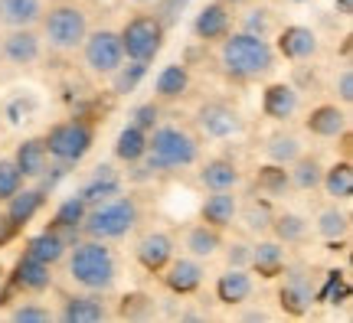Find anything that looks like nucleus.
Returning a JSON list of instances; mask_svg holds the SVG:
<instances>
[{"mask_svg":"<svg viewBox=\"0 0 353 323\" xmlns=\"http://www.w3.org/2000/svg\"><path fill=\"white\" fill-rule=\"evenodd\" d=\"M268 229H275V238L281 245H298L307 238V219L298 216V212H281V216H272V225Z\"/></svg>","mask_w":353,"mask_h":323,"instance_id":"obj_33","label":"nucleus"},{"mask_svg":"<svg viewBox=\"0 0 353 323\" xmlns=\"http://www.w3.org/2000/svg\"><path fill=\"white\" fill-rule=\"evenodd\" d=\"M13 284L20 287V291H26V294L46 291V287L52 284V264L30 258V255L23 251V258L17 261V268H13Z\"/></svg>","mask_w":353,"mask_h":323,"instance_id":"obj_19","label":"nucleus"},{"mask_svg":"<svg viewBox=\"0 0 353 323\" xmlns=\"http://www.w3.org/2000/svg\"><path fill=\"white\" fill-rule=\"evenodd\" d=\"M121 193V180H118V174H114L112 167H99V174L88 180L85 187H82V202L85 206H95V202H105V199H112Z\"/></svg>","mask_w":353,"mask_h":323,"instance_id":"obj_30","label":"nucleus"},{"mask_svg":"<svg viewBox=\"0 0 353 323\" xmlns=\"http://www.w3.org/2000/svg\"><path fill=\"white\" fill-rule=\"evenodd\" d=\"M65 255H69V278L82 291L105 294V291L114 287V281H118V258L108 249V242L82 238V242H72V251H65Z\"/></svg>","mask_w":353,"mask_h":323,"instance_id":"obj_2","label":"nucleus"},{"mask_svg":"<svg viewBox=\"0 0 353 323\" xmlns=\"http://www.w3.org/2000/svg\"><path fill=\"white\" fill-rule=\"evenodd\" d=\"M141 219V209L138 202L131 196H112L105 199V202H95V206H88L85 219H82V236L85 238H99V242H118V238H125Z\"/></svg>","mask_w":353,"mask_h":323,"instance_id":"obj_4","label":"nucleus"},{"mask_svg":"<svg viewBox=\"0 0 353 323\" xmlns=\"http://www.w3.org/2000/svg\"><path fill=\"white\" fill-rule=\"evenodd\" d=\"M321 187L327 189L330 199H337V202H347V199L353 196V167L347 160L334 163V167H327L324 170V176H321Z\"/></svg>","mask_w":353,"mask_h":323,"instance_id":"obj_32","label":"nucleus"},{"mask_svg":"<svg viewBox=\"0 0 353 323\" xmlns=\"http://www.w3.org/2000/svg\"><path fill=\"white\" fill-rule=\"evenodd\" d=\"M190 88V72L187 65H164L161 75H157V82H154V92H157V98H180L183 92Z\"/></svg>","mask_w":353,"mask_h":323,"instance_id":"obj_34","label":"nucleus"},{"mask_svg":"<svg viewBox=\"0 0 353 323\" xmlns=\"http://www.w3.org/2000/svg\"><path fill=\"white\" fill-rule=\"evenodd\" d=\"M118 37H121V46H125V59H138V63L151 65L157 59V52L164 50L167 26L154 13H138L118 30Z\"/></svg>","mask_w":353,"mask_h":323,"instance_id":"obj_6","label":"nucleus"},{"mask_svg":"<svg viewBox=\"0 0 353 323\" xmlns=\"http://www.w3.org/2000/svg\"><path fill=\"white\" fill-rule=\"evenodd\" d=\"M13 163L23 176H43L50 170V150H46V140L43 137H30L23 140L17 154H13Z\"/></svg>","mask_w":353,"mask_h":323,"instance_id":"obj_22","label":"nucleus"},{"mask_svg":"<svg viewBox=\"0 0 353 323\" xmlns=\"http://www.w3.org/2000/svg\"><path fill=\"white\" fill-rule=\"evenodd\" d=\"M23 180H26V176L17 170L13 157H10V160H0V202H7L17 189L23 187Z\"/></svg>","mask_w":353,"mask_h":323,"instance_id":"obj_41","label":"nucleus"},{"mask_svg":"<svg viewBox=\"0 0 353 323\" xmlns=\"http://www.w3.org/2000/svg\"><path fill=\"white\" fill-rule=\"evenodd\" d=\"M88 206L82 202V196H72L65 199L63 206L56 209V219H52V229L59 232V236L72 245V242H79V229H82V219H85Z\"/></svg>","mask_w":353,"mask_h":323,"instance_id":"obj_28","label":"nucleus"},{"mask_svg":"<svg viewBox=\"0 0 353 323\" xmlns=\"http://www.w3.org/2000/svg\"><path fill=\"white\" fill-rule=\"evenodd\" d=\"M43 202H46V193L43 189H17L10 199H7V222L13 225V229H23L26 222H33L37 219V212L43 209Z\"/></svg>","mask_w":353,"mask_h":323,"instance_id":"obj_21","label":"nucleus"},{"mask_svg":"<svg viewBox=\"0 0 353 323\" xmlns=\"http://www.w3.org/2000/svg\"><path fill=\"white\" fill-rule=\"evenodd\" d=\"M200 216H203V222L216 225V229L232 225L236 216H239V196H236V189H210Z\"/></svg>","mask_w":353,"mask_h":323,"instance_id":"obj_16","label":"nucleus"},{"mask_svg":"<svg viewBox=\"0 0 353 323\" xmlns=\"http://www.w3.org/2000/svg\"><path fill=\"white\" fill-rule=\"evenodd\" d=\"M239 167H236V160H229V157H213V160L203 163L200 170V183L206 189H236L239 187Z\"/></svg>","mask_w":353,"mask_h":323,"instance_id":"obj_24","label":"nucleus"},{"mask_svg":"<svg viewBox=\"0 0 353 323\" xmlns=\"http://www.w3.org/2000/svg\"><path fill=\"white\" fill-rule=\"evenodd\" d=\"M157 121H161V108L157 105H141V108H134V114H131V125L141 127V131H148L151 134L154 127H157Z\"/></svg>","mask_w":353,"mask_h":323,"instance_id":"obj_44","label":"nucleus"},{"mask_svg":"<svg viewBox=\"0 0 353 323\" xmlns=\"http://www.w3.org/2000/svg\"><path fill=\"white\" fill-rule=\"evenodd\" d=\"M148 75V63H138V59H125L112 72V85L118 95H131L134 88L141 85V79Z\"/></svg>","mask_w":353,"mask_h":323,"instance_id":"obj_37","label":"nucleus"},{"mask_svg":"<svg viewBox=\"0 0 353 323\" xmlns=\"http://www.w3.org/2000/svg\"><path fill=\"white\" fill-rule=\"evenodd\" d=\"M43 43H50L56 52H76L88 37V13L79 3H56L50 10H43Z\"/></svg>","mask_w":353,"mask_h":323,"instance_id":"obj_5","label":"nucleus"},{"mask_svg":"<svg viewBox=\"0 0 353 323\" xmlns=\"http://www.w3.org/2000/svg\"><path fill=\"white\" fill-rule=\"evenodd\" d=\"M65 251H69V242L56 229H46V232H39L26 242V255L37 261H46V264H59L65 258Z\"/></svg>","mask_w":353,"mask_h":323,"instance_id":"obj_27","label":"nucleus"},{"mask_svg":"<svg viewBox=\"0 0 353 323\" xmlns=\"http://www.w3.org/2000/svg\"><path fill=\"white\" fill-rule=\"evenodd\" d=\"M337 95H341L343 105L353 101V69H343L341 79H337Z\"/></svg>","mask_w":353,"mask_h":323,"instance_id":"obj_48","label":"nucleus"},{"mask_svg":"<svg viewBox=\"0 0 353 323\" xmlns=\"http://www.w3.org/2000/svg\"><path fill=\"white\" fill-rule=\"evenodd\" d=\"M43 0H0V23L7 30L17 26H37L43 20Z\"/></svg>","mask_w":353,"mask_h":323,"instance_id":"obj_23","label":"nucleus"},{"mask_svg":"<svg viewBox=\"0 0 353 323\" xmlns=\"http://www.w3.org/2000/svg\"><path fill=\"white\" fill-rule=\"evenodd\" d=\"M255 291V281L249 268H229L226 274H219V281H216V298L229 304V307H236V304H245V300L252 298Z\"/></svg>","mask_w":353,"mask_h":323,"instance_id":"obj_20","label":"nucleus"},{"mask_svg":"<svg viewBox=\"0 0 353 323\" xmlns=\"http://www.w3.org/2000/svg\"><path fill=\"white\" fill-rule=\"evenodd\" d=\"M226 261H229V268H249V261H252V245L232 242L226 251Z\"/></svg>","mask_w":353,"mask_h":323,"instance_id":"obj_46","label":"nucleus"},{"mask_svg":"<svg viewBox=\"0 0 353 323\" xmlns=\"http://www.w3.org/2000/svg\"><path fill=\"white\" fill-rule=\"evenodd\" d=\"M249 268L259 271L262 278H278L281 268H285V245L278 238H265L259 245H252V261Z\"/></svg>","mask_w":353,"mask_h":323,"instance_id":"obj_26","label":"nucleus"},{"mask_svg":"<svg viewBox=\"0 0 353 323\" xmlns=\"http://www.w3.org/2000/svg\"><path fill=\"white\" fill-rule=\"evenodd\" d=\"M265 150H268L272 163L288 167V163H294L298 157H301V140H298L294 134H272L268 137V144H265Z\"/></svg>","mask_w":353,"mask_h":323,"instance_id":"obj_38","label":"nucleus"},{"mask_svg":"<svg viewBox=\"0 0 353 323\" xmlns=\"http://www.w3.org/2000/svg\"><path fill=\"white\" fill-rule=\"evenodd\" d=\"M46 140V150H50L52 160H59L63 167H72L85 157L92 144H95V131L88 121L82 118H72V121H59V125L50 127V134L43 137Z\"/></svg>","mask_w":353,"mask_h":323,"instance_id":"obj_7","label":"nucleus"},{"mask_svg":"<svg viewBox=\"0 0 353 323\" xmlns=\"http://www.w3.org/2000/svg\"><path fill=\"white\" fill-rule=\"evenodd\" d=\"M288 180L294 189H317L321 187V176H324V167H321V160L317 157H298L294 163H288Z\"/></svg>","mask_w":353,"mask_h":323,"instance_id":"obj_35","label":"nucleus"},{"mask_svg":"<svg viewBox=\"0 0 353 323\" xmlns=\"http://www.w3.org/2000/svg\"><path fill=\"white\" fill-rule=\"evenodd\" d=\"M275 52H281L291 63H304V59H311L317 52V33L307 30V26H285V30L278 33Z\"/></svg>","mask_w":353,"mask_h":323,"instance_id":"obj_15","label":"nucleus"},{"mask_svg":"<svg viewBox=\"0 0 353 323\" xmlns=\"http://www.w3.org/2000/svg\"><path fill=\"white\" fill-rule=\"evenodd\" d=\"M200 127L210 137L226 140V137H236L242 131V118L236 108H229L226 101H210V105L200 108Z\"/></svg>","mask_w":353,"mask_h":323,"instance_id":"obj_13","label":"nucleus"},{"mask_svg":"<svg viewBox=\"0 0 353 323\" xmlns=\"http://www.w3.org/2000/svg\"><path fill=\"white\" fill-rule=\"evenodd\" d=\"M223 3H229V7H232V3H242V0H223Z\"/></svg>","mask_w":353,"mask_h":323,"instance_id":"obj_52","label":"nucleus"},{"mask_svg":"<svg viewBox=\"0 0 353 323\" xmlns=\"http://www.w3.org/2000/svg\"><path fill=\"white\" fill-rule=\"evenodd\" d=\"M10 320L13 323H50L52 320V311L43 307V304H33V300H23L17 304L10 311Z\"/></svg>","mask_w":353,"mask_h":323,"instance_id":"obj_40","label":"nucleus"},{"mask_svg":"<svg viewBox=\"0 0 353 323\" xmlns=\"http://www.w3.org/2000/svg\"><path fill=\"white\" fill-rule=\"evenodd\" d=\"M144 160L157 174H170V170H183L200 160V144L196 137L176 125H157L148 134V154Z\"/></svg>","mask_w":353,"mask_h":323,"instance_id":"obj_3","label":"nucleus"},{"mask_svg":"<svg viewBox=\"0 0 353 323\" xmlns=\"http://www.w3.org/2000/svg\"><path fill=\"white\" fill-rule=\"evenodd\" d=\"M187 3H190V0H154V7H157V10H154V17H157L164 26H174L176 17L183 13V7H187Z\"/></svg>","mask_w":353,"mask_h":323,"instance_id":"obj_43","label":"nucleus"},{"mask_svg":"<svg viewBox=\"0 0 353 323\" xmlns=\"http://www.w3.org/2000/svg\"><path fill=\"white\" fill-rule=\"evenodd\" d=\"M151 313V300L134 294V298H125V307H121V317H148Z\"/></svg>","mask_w":353,"mask_h":323,"instance_id":"obj_47","label":"nucleus"},{"mask_svg":"<svg viewBox=\"0 0 353 323\" xmlns=\"http://www.w3.org/2000/svg\"><path fill=\"white\" fill-rule=\"evenodd\" d=\"M219 43H223L219 46V65L236 82H255V79H262L275 69L278 52L272 46V39L239 30V33H226Z\"/></svg>","mask_w":353,"mask_h":323,"instance_id":"obj_1","label":"nucleus"},{"mask_svg":"<svg viewBox=\"0 0 353 323\" xmlns=\"http://www.w3.org/2000/svg\"><path fill=\"white\" fill-rule=\"evenodd\" d=\"M245 225L252 229V232H265L268 225H272V212H268V206H259V202H252L249 209H245Z\"/></svg>","mask_w":353,"mask_h":323,"instance_id":"obj_45","label":"nucleus"},{"mask_svg":"<svg viewBox=\"0 0 353 323\" xmlns=\"http://www.w3.org/2000/svg\"><path fill=\"white\" fill-rule=\"evenodd\" d=\"M0 52L10 65H33L43 56V37L37 33V26H17L3 37Z\"/></svg>","mask_w":353,"mask_h":323,"instance_id":"obj_9","label":"nucleus"},{"mask_svg":"<svg viewBox=\"0 0 353 323\" xmlns=\"http://www.w3.org/2000/svg\"><path fill=\"white\" fill-rule=\"evenodd\" d=\"M187 251L193 255V258H213L216 251L223 249V229H216V225L210 222H200V225H193L187 232Z\"/></svg>","mask_w":353,"mask_h":323,"instance_id":"obj_29","label":"nucleus"},{"mask_svg":"<svg viewBox=\"0 0 353 323\" xmlns=\"http://www.w3.org/2000/svg\"><path fill=\"white\" fill-rule=\"evenodd\" d=\"M298 88L294 85H285V82H278V85H268L265 88V98H262V108L268 118H275V121H285L291 114L298 112Z\"/></svg>","mask_w":353,"mask_h":323,"instance_id":"obj_25","label":"nucleus"},{"mask_svg":"<svg viewBox=\"0 0 353 323\" xmlns=\"http://www.w3.org/2000/svg\"><path fill=\"white\" fill-rule=\"evenodd\" d=\"M245 320H265V311H249L245 313Z\"/></svg>","mask_w":353,"mask_h":323,"instance_id":"obj_50","label":"nucleus"},{"mask_svg":"<svg viewBox=\"0 0 353 323\" xmlns=\"http://www.w3.org/2000/svg\"><path fill=\"white\" fill-rule=\"evenodd\" d=\"M288 3H304V0H288Z\"/></svg>","mask_w":353,"mask_h":323,"instance_id":"obj_53","label":"nucleus"},{"mask_svg":"<svg viewBox=\"0 0 353 323\" xmlns=\"http://www.w3.org/2000/svg\"><path fill=\"white\" fill-rule=\"evenodd\" d=\"M229 30H232V10H229V3H223V0L206 3V7L196 13V20H193V33H196V39H203V43H219Z\"/></svg>","mask_w":353,"mask_h":323,"instance_id":"obj_12","label":"nucleus"},{"mask_svg":"<svg viewBox=\"0 0 353 323\" xmlns=\"http://www.w3.org/2000/svg\"><path fill=\"white\" fill-rule=\"evenodd\" d=\"M347 232H350V216H347L343 209L330 206V209H324L321 216H317V236L321 238L341 242V238H347Z\"/></svg>","mask_w":353,"mask_h":323,"instance_id":"obj_36","label":"nucleus"},{"mask_svg":"<svg viewBox=\"0 0 353 323\" xmlns=\"http://www.w3.org/2000/svg\"><path fill=\"white\" fill-rule=\"evenodd\" d=\"M79 50H82L88 72L95 75H112L118 65L125 63V46H121L118 30H88L85 43Z\"/></svg>","mask_w":353,"mask_h":323,"instance_id":"obj_8","label":"nucleus"},{"mask_svg":"<svg viewBox=\"0 0 353 323\" xmlns=\"http://www.w3.org/2000/svg\"><path fill=\"white\" fill-rule=\"evenodd\" d=\"M164 284L167 291H174V294H193V291H200L203 284V264L200 258H193V255H187V258H170L164 264Z\"/></svg>","mask_w":353,"mask_h":323,"instance_id":"obj_14","label":"nucleus"},{"mask_svg":"<svg viewBox=\"0 0 353 323\" xmlns=\"http://www.w3.org/2000/svg\"><path fill=\"white\" fill-rule=\"evenodd\" d=\"M307 131L314 137H343L347 134V127H350V114L347 108H337V105H321L314 112L307 114Z\"/></svg>","mask_w":353,"mask_h":323,"instance_id":"obj_17","label":"nucleus"},{"mask_svg":"<svg viewBox=\"0 0 353 323\" xmlns=\"http://www.w3.org/2000/svg\"><path fill=\"white\" fill-rule=\"evenodd\" d=\"M242 30H245V33H255V37H265V39H268L272 33H275V20H272V10H265V7L252 10L249 17H245Z\"/></svg>","mask_w":353,"mask_h":323,"instance_id":"obj_42","label":"nucleus"},{"mask_svg":"<svg viewBox=\"0 0 353 323\" xmlns=\"http://www.w3.org/2000/svg\"><path fill=\"white\" fill-rule=\"evenodd\" d=\"M131 3H138V7H148V3H154V0H131Z\"/></svg>","mask_w":353,"mask_h":323,"instance_id":"obj_51","label":"nucleus"},{"mask_svg":"<svg viewBox=\"0 0 353 323\" xmlns=\"http://www.w3.org/2000/svg\"><path fill=\"white\" fill-rule=\"evenodd\" d=\"M285 271V284H281V307L294 317L307 313V307L314 304V281L304 268H281Z\"/></svg>","mask_w":353,"mask_h":323,"instance_id":"obj_11","label":"nucleus"},{"mask_svg":"<svg viewBox=\"0 0 353 323\" xmlns=\"http://www.w3.org/2000/svg\"><path fill=\"white\" fill-rule=\"evenodd\" d=\"M288 187H291L288 167H281V163H272V167H265L262 174H259V189L268 193V196H281Z\"/></svg>","mask_w":353,"mask_h":323,"instance_id":"obj_39","label":"nucleus"},{"mask_svg":"<svg viewBox=\"0 0 353 323\" xmlns=\"http://www.w3.org/2000/svg\"><path fill=\"white\" fill-rule=\"evenodd\" d=\"M144 154H148V131H141V127L128 125L121 134H118V140H114V157L121 163H141L144 160Z\"/></svg>","mask_w":353,"mask_h":323,"instance_id":"obj_31","label":"nucleus"},{"mask_svg":"<svg viewBox=\"0 0 353 323\" xmlns=\"http://www.w3.org/2000/svg\"><path fill=\"white\" fill-rule=\"evenodd\" d=\"M56 317L63 323H101L112 317V311H108V304L101 300V294L85 291V294H69Z\"/></svg>","mask_w":353,"mask_h":323,"instance_id":"obj_10","label":"nucleus"},{"mask_svg":"<svg viewBox=\"0 0 353 323\" xmlns=\"http://www.w3.org/2000/svg\"><path fill=\"white\" fill-rule=\"evenodd\" d=\"M99 3H112V0H99Z\"/></svg>","mask_w":353,"mask_h":323,"instance_id":"obj_54","label":"nucleus"},{"mask_svg":"<svg viewBox=\"0 0 353 323\" xmlns=\"http://www.w3.org/2000/svg\"><path fill=\"white\" fill-rule=\"evenodd\" d=\"M341 3V13L343 17H350V10H353V0H337Z\"/></svg>","mask_w":353,"mask_h":323,"instance_id":"obj_49","label":"nucleus"},{"mask_svg":"<svg viewBox=\"0 0 353 323\" xmlns=\"http://www.w3.org/2000/svg\"><path fill=\"white\" fill-rule=\"evenodd\" d=\"M138 255L141 268H148V271H164V264L174 258V238L167 236V232H148V236L138 242Z\"/></svg>","mask_w":353,"mask_h":323,"instance_id":"obj_18","label":"nucleus"}]
</instances>
